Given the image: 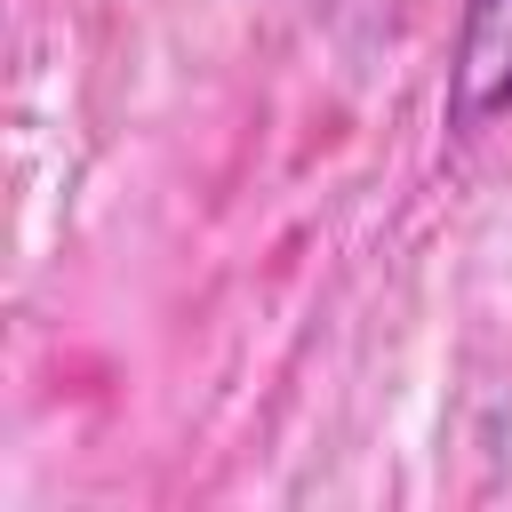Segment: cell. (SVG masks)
Masks as SVG:
<instances>
[{"mask_svg": "<svg viewBox=\"0 0 512 512\" xmlns=\"http://www.w3.org/2000/svg\"><path fill=\"white\" fill-rule=\"evenodd\" d=\"M504 104H512V0H472L448 64V120L480 128Z\"/></svg>", "mask_w": 512, "mask_h": 512, "instance_id": "1", "label": "cell"}]
</instances>
